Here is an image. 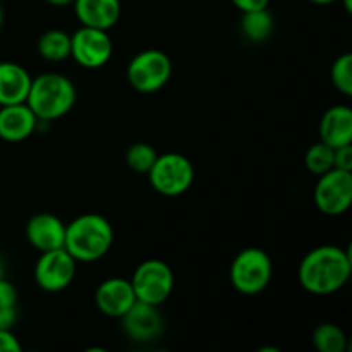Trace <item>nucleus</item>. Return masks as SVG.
<instances>
[{
	"mask_svg": "<svg viewBox=\"0 0 352 352\" xmlns=\"http://www.w3.org/2000/svg\"><path fill=\"white\" fill-rule=\"evenodd\" d=\"M33 78L16 62H0V107L26 103Z\"/></svg>",
	"mask_w": 352,
	"mask_h": 352,
	"instance_id": "obj_17",
	"label": "nucleus"
},
{
	"mask_svg": "<svg viewBox=\"0 0 352 352\" xmlns=\"http://www.w3.org/2000/svg\"><path fill=\"white\" fill-rule=\"evenodd\" d=\"M150 184L162 196H181L195 181L191 160L181 153L158 155L153 167L148 172Z\"/></svg>",
	"mask_w": 352,
	"mask_h": 352,
	"instance_id": "obj_5",
	"label": "nucleus"
},
{
	"mask_svg": "<svg viewBox=\"0 0 352 352\" xmlns=\"http://www.w3.org/2000/svg\"><path fill=\"white\" fill-rule=\"evenodd\" d=\"M320 141L333 150L352 143V110L346 105L330 107L320 120Z\"/></svg>",
	"mask_w": 352,
	"mask_h": 352,
	"instance_id": "obj_16",
	"label": "nucleus"
},
{
	"mask_svg": "<svg viewBox=\"0 0 352 352\" xmlns=\"http://www.w3.org/2000/svg\"><path fill=\"white\" fill-rule=\"evenodd\" d=\"M0 306H17V291L6 277L0 278Z\"/></svg>",
	"mask_w": 352,
	"mask_h": 352,
	"instance_id": "obj_25",
	"label": "nucleus"
},
{
	"mask_svg": "<svg viewBox=\"0 0 352 352\" xmlns=\"http://www.w3.org/2000/svg\"><path fill=\"white\" fill-rule=\"evenodd\" d=\"M158 306L136 301L122 316V329L127 337L136 342H150L162 333L164 320L158 313Z\"/></svg>",
	"mask_w": 352,
	"mask_h": 352,
	"instance_id": "obj_11",
	"label": "nucleus"
},
{
	"mask_svg": "<svg viewBox=\"0 0 352 352\" xmlns=\"http://www.w3.org/2000/svg\"><path fill=\"white\" fill-rule=\"evenodd\" d=\"M174 272L165 261L146 260L134 270L133 285L136 301L160 306L170 298L174 291Z\"/></svg>",
	"mask_w": 352,
	"mask_h": 352,
	"instance_id": "obj_7",
	"label": "nucleus"
},
{
	"mask_svg": "<svg viewBox=\"0 0 352 352\" xmlns=\"http://www.w3.org/2000/svg\"><path fill=\"white\" fill-rule=\"evenodd\" d=\"M127 81L136 91L155 93L160 91L172 76V62L162 50H143L131 58L127 65Z\"/></svg>",
	"mask_w": 352,
	"mask_h": 352,
	"instance_id": "obj_6",
	"label": "nucleus"
},
{
	"mask_svg": "<svg viewBox=\"0 0 352 352\" xmlns=\"http://www.w3.org/2000/svg\"><path fill=\"white\" fill-rule=\"evenodd\" d=\"M76 267L78 261L64 248L45 251L34 265V280L47 292L64 291L74 280Z\"/></svg>",
	"mask_w": 352,
	"mask_h": 352,
	"instance_id": "obj_10",
	"label": "nucleus"
},
{
	"mask_svg": "<svg viewBox=\"0 0 352 352\" xmlns=\"http://www.w3.org/2000/svg\"><path fill=\"white\" fill-rule=\"evenodd\" d=\"M112 40L105 30L81 26L71 34V57L85 69H100L110 60Z\"/></svg>",
	"mask_w": 352,
	"mask_h": 352,
	"instance_id": "obj_9",
	"label": "nucleus"
},
{
	"mask_svg": "<svg viewBox=\"0 0 352 352\" xmlns=\"http://www.w3.org/2000/svg\"><path fill=\"white\" fill-rule=\"evenodd\" d=\"M344 3V9H346V12H352V0H342Z\"/></svg>",
	"mask_w": 352,
	"mask_h": 352,
	"instance_id": "obj_32",
	"label": "nucleus"
},
{
	"mask_svg": "<svg viewBox=\"0 0 352 352\" xmlns=\"http://www.w3.org/2000/svg\"><path fill=\"white\" fill-rule=\"evenodd\" d=\"M309 2H313V3H318V6H329V3H333V2H337V0H309Z\"/></svg>",
	"mask_w": 352,
	"mask_h": 352,
	"instance_id": "obj_30",
	"label": "nucleus"
},
{
	"mask_svg": "<svg viewBox=\"0 0 352 352\" xmlns=\"http://www.w3.org/2000/svg\"><path fill=\"white\" fill-rule=\"evenodd\" d=\"M3 24V10H2V6H0V28H2Z\"/></svg>",
	"mask_w": 352,
	"mask_h": 352,
	"instance_id": "obj_33",
	"label": "nucleus"
},
{
	"mask_svg": "<svg viewBox=\"0 0 352 352\" xmlns=\"http://www.w3.org/2000/svg\"><path fill=\"white\" fill-rule=\"evenodd\" d=\"M21 344L12 330H0V352H19Z\"/></svg>",
	"mask_w": 352,
	"mask_h": 352,
	"instance_id": "obj_26",
	"label": "nucleus"
},
{
	"mask_svg": "<svg viewBox=\"0 0 352 352\" xmlns=\"http://www.w3.org/2000/svg\"><path fill=\"white\" fill-rule=\"evenodd\" d=\"M313 346L320 352H344L347 349V336L333 323H322L313 332Z\"/></svg>",
	"mask_w": 352,
	"mask_h": 352,
	"instance_id": "obj_20",
	"label": "nucleus"
},
{
	"mask_svg": "<svg viewBox=\"0 0 352 352\" xmlns=\"http://www.w3.org/2000/svg\"><path fill=\"white\" fill-rule=\"evenodd\" d=\"M28 243L40 253L64 248L65 223L54 213H36L26 226Z\"/></svg>",
	"mask_w": 352,
	"mask_h": 352,
	"instance_id": "obj_13",
	"label": "nucleus"
},
{
	"mask_svg": "<svg viewBox=\"0 0 352 352\" xmlns=\"http://www.w3.org/2000/svg\"><path fill=\"white\" fill-rule=\"evenodd\" d=\"M305 165L311 174H325L330 168H333V148L318 141L306 151Z\"/></svg>",
	"mask_w": 352,
	"mask_h": 352,
	"instance_id": "obj_22",
	"label": "nucleus"
},
{
	"mask_svg": "<svg viewBox=\"0 0 352 352\" xmlns=\"http://www.w3.org/2000/svg\"><path fill=\"white\" fill-rule=\"evenodd\" d=\"M330 79L337 91L352 96V55L344 54L337 58L330 69Z\"/></svg>",
	"mask_w": 352,
	"mask_h": 352,
	"instance_id": "obj_23",
	"label": "nucleus"
},
{
	"mask_svg": "<svg viewBox=\"0 0 352 352\" xmlns=\"http://www.w3.org/2000/svg\"><path fill=\"white\" fill-rule=\"evenodd\" d=\"M96 308L110 318H120L136 302L131 280L126 278H107L98 285L95 294Z\"/></svg>",
	"mask_w": 352,
	"mask_h": 352,
	"instance_id": "obj_12",
	"label": "nucleus"
},
{
	"mask_svg": "<svg viewBox=\"0 0 352 352\" xmlns=\"http://www.w3.org/2000/svg\"><path fill=\"white\" fill-rule=\"evenodd\" d=\"M241 12H248V10H258L268 7L270 0H230Z\"/></svg>",
	"mask_w": 352,
	"mask_h": 352,
	"instance_id": "obj_28",
	"label": "nucleus"
},
{
	"mask_svg": "<svg viewBox=\"0 0 352 352\" xmlns=\"http://www.w3.org/2000/svg\"><path fill=\"white\" fill-rule=\"evenodd\" d=\"M113 243L109 220L98 213H85L65 226L64 250L78 263H93L107 256Z\"/></svg>",
	"mask_w": 352,
	"mask_h": 352,
	"instance_id": "obj_2",
	"label": "nucleus"
},
{
	"mask_svg": "<svg viewBox=\"0 0 352 352\" xmlns=\"http://www.w3.org/2000/svg\"><path fill=\"white\" fill-rule=\"evenodd\" d=\"M352 274L349 251L339 246H320L309 251L299 265L302 287L316 296L333 294L347 284Z\"/></svg>",
	"mask_w": 352,
	"mask_h": 352,
	"instance_id": "obj_1",
	"label": "nucleus"
},
{
	"mask_svg": "<svg viewBox=\"0 0 352 352\" xmlns=\"http://www.w3.org/2000/svg\"><path fill=\"white\" fill-rule=\"evenodd\" d=\"M76 103V86L67 76L58 72H45L31 81L26 105L33 110L38 120L60 119Z\"/></svg>",
	"mask_w": 352,
	"mask_h": 352,
	"instance_id": "obj_3",
	"label": "nucleus"
},
{
	"mask_svg": "<svg viewBox=\"0 0 352 352\" xmlns=\"http://www.w3.org/2000/svg\"><path fill=\"white\" fill-rule=\"evenodd\" d=\"M229 274L230 282L237 292L254 296L263 292L270 284L274 263L260 248H246L234 258Z\"/></svg>",
	"mask_w": 352,
	"mask_h": 352,
	"instance_id": "obj_4",
	"label": "nucleus"
},
{
	"mask_svg": "<svg viewBox=\"0 0 352 352\" xmlns=\"http://www.w3.org/2000/svg\"><path fill=\"white\" fill-rule=\"evenodd\" d=\"M318 177L313 192L316 208L329 217L346 213L352 205V172L333 167Z\"/></svg>",
	"mask_w": 352,
	"mask_h": 352,
	"instance_id": "obj_8",
	"label": "nucleus"
},
{
	"mask_svg": "<svg viewBox=\"0 0 352 352\" xmlns=\"http://www.w3.org/2000/svg\"><path fill=\"white\" fill-rule=\"evenodd\" d=\"M158 153L155 148L148 143H134L126 151V164L131 170L138 174H148L153 167Z\"/></svg>",
	"mask_w": 352,
	"mask_h": 352,
	"instance_id": "obj_21",
	"label": "nucleus"
},
{
	"mask_svg": "<svg viewBox=\"0 0 352 352\" xmlns=\"http://www.w3.org/2000/svg\"><path fill=\"white\" fill-rule=\"evenodd\" d=\"M74 12L81 26L109 31L120 19V0H74Z\"/></svg>",
	"mask_w": 352,
	"mask_h": 352,
	"instance_id": "obj_15",
	"label": "nucleus"
},
{
	"mask_svg": "<svg viewBox=\"0 0 352 352\" xmlns=\"http://www.w3.org/2000/svg\"><path fill=\"white\" fill-rule=\"evenodd\" d=\"M45 2L50 3V6L64 7V6H69V3H74V0H45Z\"/></svg>",
	"mask_w": 352,
	"mask_h": 352,
	"instance_id": "obj_29",
	"label": "nucleus"
},
{
	"mask_svg": "<svg viewBox=\"0 0 352 352\" xmlns=\"http://www.w3.org/2000/svg\"><path fill=\"white\" fill-rule=\"evenodd\" d=\"M38 52L48 62H60L71 57V34L60 30H48L38 40Z\"/></svg>",
	"mask_w": 352,
	"mask_h": 352,
	"instance_id": "obj_19",
	"label": "nucleus"
},
{
	"mask_svg": "<svg viewBox=\"0 0 352 352\" xmlns=\"http://www.w3.org/2000/svg\"><path fill=\"white\" fill-rule=\"evenodd\" d=\"M6 277V263H3V258L0 256V278Z\"/></svg>",
	"mask_w": 352,
	"mask_h": 352,
	"instance_id": "obj_31",
	"label": "nucleus"
},
{
	"mask_svg": "<svg viewBox=\"0 0 352 352\" xmlns=\"http://www.w3.org/2000/svg\"><path fill=\"white\" fill-rule=\"evenodd\" d=\"M241 30H243L244 36L250 41L260 43L270 38L274 33V16L268 12V7L258 10H248L243 12V19H241Z\"/></svg>",
	"mask_w": 352,
	"mask_h": 352,
	"instance_id": "obj_18",
	"label": "nucleus"
},
{
	"mask_svg": "<svg viewBox=\"0 0 352 352\" xmlns=\"http://www.w3.org/2000/svg\"><path fill=\"white\" fill-rule=\"evenodd\" d=\"M38 119L26 103L0 107V138L9 143H19L34 133Z\"/></svg>",
	"mask_w": 352,
	"mask_h": 352,
	"instance_id": "obj_14",
	"label": "nucleus"
},
{
	"mask_svg": "<svg viewBox=\"0 0 352 352\" xmlns=\"http://www.w3.org/2000/svg\"><path fill=\"white\" fill-rule=\"evenodd\" d=\"M333 167L352 172V143L333 150Z\"/></svg>",
	"mask_w": 352,
	"mask_h": 352,
	"instance_id": "obj_24",
	"label": "nucleus"
},
{
	"mask_svg": "<svg viewBox=\"0 0 352 352\" xmlns=\"http://www.w3.org/2000/svg\"><path fill=\"white\" fill-rule=\"evenodd\" d=\"M17 320V306H0V330H12Z\"/></svg>",
	"mask_w": 352,
	"mask_h": 352,
	"instance_id": "obj_27",
	"label": "nucleus"
}]
</instances>
